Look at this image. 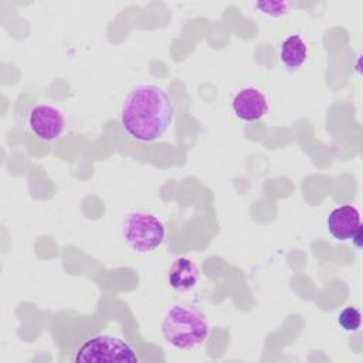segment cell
Returning a JSON list of instances; mask_svg holds the SVG:
<instances>
[{
	"instance_id": "cell-11",
	"label": "cell",
	"mask_w": 363,
	"mask_h": 363,
	"mask_svg": "<svg viewBox=\"0 0 363 363\" xmlns=\"http://www.w3.org/2000/svg\"><path fill=\"white\" fill-rule=\"evenodd\" d=\"M254 7L259 14L268 18L278 20L288 14L291 9V3L289 1H255Z\"/></svg>"
},
{
	"instance_id": "cell-5",
	"label": "cell",
	"mask_w": 363,
	"mask_h": 363,
	"mask_svg": "<svg viewBox=\"0 0 363 363\" xmlns=\"http://www.w3.org/2000/svg\"><path fill=\"white\" fill-rule=\"evenodd\" d=\"M26 123L28 130L45 143L60 139L67 128L64 112L51 104L33 105L27 113Z\"/></svg>"
},
{
	"instance_id": "cell-6",
	"label": "cell",
	"mask_w": 363,
	"mask_h": 363,
	"mask_svg": "<svg viewBox=\"0 0 363 363\" xmlns=\"http://www.w3.org/2000/svg\"><path fill=\"white\" fill-rule=\"evenodd\" d=\"M231 111L242 122H258L268 115L269 101L259 88L248 85L234 94Z\"/></svg>"
},
{
	"instance_id": "cell-9",
	"label": "cell",
	"mask_w": 363,
	"mask_h": 363,
	"mask_svg": "<svg viewBox=\"0 0 363 363\" xmlns=\"http://www.w3.org/2000/svg\"><path fill=\"white\" fill-rule=\"evenodd\" d=\"M308 58V44L299 34L285 37L278 48V60L284 68L294 72L298 71Z\"/></svg>"
},
{
	"instance_id": "cell-10",
	"label": "cell",
	"mask_w": 363,
	"mask_h": 363,
	"mask_svg": "<svg viewBox=\"0 0 363 363\" xmlns=\"http://www.w3.org/2000/svg\"><path fill=\"white\" fill-rule=\"evenodd\" d=\"M336 323L343 332L354 333L362 326V313L354 306H346L337 313Z\"/></svg>"
},
{
	"instance_id": "cell-8",
	"label": "cell",
	"mask_w": 363,
	"mask_h": 363,
	"mask_svg": "<svg viewBox=\"0 0 363 363\" xmlns=\"http://www.w3.org/2000/svg\"><path fill=\"white\" fill-rule=\"evenodd\" d=\"M200 279V269L197 264L187 257H177L167 269V282L172 289L177 292H187L193 289Z\"/></svg>"
},
{
	"instance_id": "cell-1",
	"label": "cell",
	"mask_w": 363,
	"mask_h": 363,
	"mask_svg": "<svg viewBox=\"0 0 363 363\" xmlns=\"http://www.w3.org/2000/svg\"><path fill=\"white\" fill-rule=\"evenodd\" d=\"M119 121L130 139L140 143L155 142L170 129L174 121L173 99L156 84H139L125 96Z\"/></svg>"
},
{
	"instance_id": "cell-3",
	"label": "cell",
	"mask_w": 363,
	"mask_h": 363,
	"mask_svg": "<svg viewBox=\"0 0 363 363\" xmlns=\"http://www.w3.org/2000/svg\"><path fill=\"white\" fill-rule=\"evenodd\" d=\"M122 238L138 254H149L157 250L166 238V227L159 217L147 211L128 214L122 225Z\"/></svg>"
},
{
	"instance_id": "cell-4",
	"label": "cell",
	"mask_w": 363,
	"mask_h": 363,
	"mask_svg": "<svg viewBox=\"0 0 363 363\" xmlns=\"http://www.w3.org/2000/svg\"><path fill=\"white\" fill-rule=\"evenodd\" d=\"M72 360L75 363L89 362H115V363H136L139 357L129 342L125 339L111 335L101 333L86 339L75 352Z\"/></svg>"
},
{
	"instance_id": "cell-2",
	"label": "cell",
	"mask_w": 363,
	"mask_h": 363,
	"mask_svg": "<svg viewBox=\"0 0 363 363\" xmlns=\"http://www.w3.org/2000/svg\"><path fill=\"white\" fill-rule=\"evenodd\" d=\"M160 332L172 347L191 350L207 340L210 326L201 311L177 302L166 309L160 322Z\"/></svg>"
},
{
	"instance_id": "cell-7",
	"label": "cell",
	"mask_w": 363,
	"mask_h": 363,
	"mask_svg": "<svg viewBox=\"0 0 363 363\" xmlns=\"http://www.w3.org/2000/svg\"><path fill=\"white\" fill-rule=\"evenodd\" d=\"M326 228L336 241H359L362 237L359 210L352 204L335 207L326 217Z\"/></svg>"
}]
</instances>
